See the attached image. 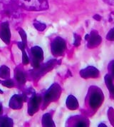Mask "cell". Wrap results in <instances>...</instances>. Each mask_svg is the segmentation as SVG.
I'll use <instances>...</instances> for the list:
<instances>
[{
    "mask_svg": "<svg viewBox=\"0 0 114 127\" xmlns=\"http://www.w3.org/2000/svg\"><path fill=\"white\" fill-rule=\"evenodd\" d=\"M104 100V95L100 88L97 87H91L89 89L88 94V103L91 109H98L102 105Z\"/></svg>",
    "mask_w": 114,
    "mask_h": 127,
    "instance_id": "obj_1",
    "label": "cell"
},
{
    "mask_svg": "<svg viewBox=\"0 0 114 127\" xmlns=\"http://www.w3.org/2000/svg\"><path fill=\"white\" fill-rule=\"evenodd\" d=\"M20 6L31 11H41L48 9L46 0H19Z\"/></svg>",
    "mask_w": 114,
    "mask_h": 127,
    "instance_id": "obj_2",
    "label": "cell"
},
{
    "mask_svg": "<svg viewBox=\"0 0 114 127\" xmlns=\"http://www.w3.org/2000/svg\"><path fill=\"white\" fill-rule=\"evenodd\" d=\"M61 92V89L58 84H54L44 95V101L50 103L51 101H57Z\"/></svg>",
    "mask_w": 114,
    "mask_h": 127,
    "instance_id": "obj_3",
    "label": "cell"
},
{
    "mask_svg": "<svg viewBox=\"0 0 114 127\" xmlns=\"http://www.w3.org/2000/svg\"><path fill=\"white\" fill-rule=\"evenodd\" d=\"M31 66L35 69H39L40 63L44 59V53L39 46H34L31 49Z\"/></svg>",
    "mask_w": 114,
    "mask_h": 127,
    "instance_id": "obj_4",
    "label": "cell"
},
{
    "mask_svg": "<svg viewBox=\"0 0 114 127\" xmlns=\"http://www.w3.org/2000/svg\"><path fill=\"white\" fill-rule=\"evenodd\" d=\"M66 49V42L61 37H57L51 43V52L54 56H61Z\"/></svg>",
    "mask_w": 114,
    "mask_h": 127,
    "instance_id": "obj_5",
    "label": "cell"
},
{
    "mask_svg": "<svg viewBox=\"0 0 114 127\" xmlns=\"http://www.w3.org/2000/svg\"><path fill=\"white\" fill-rule=\"evenodd\" d=\"M85 39L88 41V47L90 49L98 46L102 41L101 36L98 34V32L96 30H93L90 34L86 35Z\"/></svg>",
    "mask_w": 114,
    "mask_h": 127,
    "instance_id": "obj_6",
    "label": "cell"
},
{
    "mask_svg": "<svg viewBox=\"0 0 114 127\" xmlns=\"http://www.w3.org/2000/svg\"><path fill=\"white\" fill-rule=\"evenodd\" d=\"M80 75L84 79H90L93 78L96 79L98 78L100 76V72L98 69H96L94 66H89L84 69L80 71Z\"/></svg>",
    "mask_w": 114,
    "mask_h": 127,
    "instance_id": "obj_7",
    "label": "cell"
},
{
    "mask_svg": "<svg viewBox=\"0 0 114 127\" xmlns=\"http://www.w3.org/2000/svg\"><path fill=\"white\" fill-rule=\"evenodd\" d=\"M0 38L6 44L10 43L11 32L9 29V24L7 22H2L0 25Z\"/></svg>",
    "mask_w": 114,
    "mask_h": 127,
    "instance_id": "obj_8",
    "label": "cell"
},
{
    "mask_svg": "<svg viewBox=\"0 0 114 127\" xmlns=\"http://www.w3.org/2000/svg\"><path fill=\"white\" fill-rule=\"evenodd\" d=\"M41 101V97L39 96L34 95L31 98V99L29 100L28 105V112L30 115H34V114L38 111Z\"/></svg>",
    "mask_w": 114,
    "mask_h": 127,
    "instance_id": "obj_9",
    "label": "cell"
},
{
    "mask_svg": "<svg viewBox=\"0 0 114 127\" xmlns=\"http://www.w3.org/2000/svg\"><path fill=\"white\" fill-rule=\"evenodd\" d=\"M22 95L15 94L14 95L9 101V106L13 109H19L22 107L23 101L24 99L23 98Z\"/></svg>",
    "mask_w": 114,
    "mask_h": 127,
    "instance_id": "obj_10",
    "label": "cell"
},
{
    "mask_svg": "<svg viewBox=\"0 0 114 127\" xmlns=\"http://www.w3.org/2000/svg\"><path fill=\"white\" fill-rule=\"evenodd\" d=\"M66 106L68 109L76 110L79 108V102L76 98L73 95H69L66 101Z\"/></svg>",
    "mask_w": 114,
    "mask_h": 127,
    "instance_id": "obj_11",
    "label": "cell"
},
{
    "mask_svg": "<svg viewBox=\"0 0 114 127\" xmlns=\"http://www.w3.org/2000/svg\"><path fill=\"white\" fill-rule=\"evenodd\" d=\"M105 79V83L106 87L108 89L111 98H114V79H112V77L111 76L110 74H106L104 77Z\"/></svg>",
    "mask_w": 114,
    "mask_h": 127,
    "instance_id": "obj_12",
    "label": "cell"
},
{
    "mask_svg": "<svg viewBox=\"0 0 114 127\" xmlns=\"http://www.w3.org/2000/svg\"><path fill=\"white\" fill-rule=\"evenodd\" d=\"M42 126L43 127H55L54 122L52 120L50 114L46 113L42 117Z\"/></svg>",
    "mask_w": 114,
    "mask_h": 127,
    "instance_id": "obj_13",
    "label": "cell"
},
{
    "mask_svg": "<svg viewBox=\"0 0 114 127\" xmlns=\"http://www.w3.org/2000/svg\"><path fill=\"white\" fill-rule=\"evenodd\" d=\"M18 47L22 50V63L24 65H27L29 62V58H28V55L27 54V53L25 52V46L26 45H24L22 42H18Z\"/></svg>",
    "mask_w": 114,
    "mask_h": 127,
    "instance_id": "obj_14",
    "label": "cell"
},
{
    "mask_svg": "<svg viewBox=\"0 0 114 127\" xmlns=\"http://www.w3.org/2000/svg\"><path fill=\"white\" fill-rule=\"evenodd\" d=\"M13 121L6 116H0V127H13Z\"/></svg>",
    "mask_w": 114,
    "mask_h": 127,
    "instance_id": "obj_15",
    "label": "cell"
},
{
    "mask_svg": "<svg viewBox=\"0 0 114 127\" xmlns=\"http://www.w3.org/2000/svg\"><path fill=\"white\" fill-rule=\"evenodd\" d=\"M10 76V70L6 66H1L0 67V78L7 79Z\"/></svg>",
    "mask_w": 114,
    "mask_h": 127,
    "instance_id": "obj_16",
    "label": "cell"
},
{
    "mask_svg": "<svg viewBox=\"0 0 114 127\" xmlns=\"http://www.w3.org/2000/svg\"><path fill=\"white\" fill-rule=\"evenodd\" d=\"M78 119H79V120L74 124V127H88V125H89V121H88V120L86 118L82 117V116H78Z\"/></svg>",
    "mask_w": 114,
    "mask_h": 127,
    "instance_id": "obj_17",
    "label": "cell"
},
{
    "mask_svg": "<svg viewBox=\"0 0 114 127\" xmlns=\"http://www.w3.org/2000/svg\"><path fill=\"white\" fill-rule=\"evenodd\" d=\"M14 76H15L16 80L19 84H22L25 83V81H26V77L24 76V74L23 73L21 70L17 69L16 72H15V74H14Z\"/></svg>",
    "mask_w": 114,
    "mask_h": 127,
    "instance_id": "obj_18",
    "label": "cell"
},
{
    "mask_svg": "<svg viewBox=\"0 0 114 127\" xmlns=\"http://www.w3.org/2000/svg\"><path fill=\"white\" fill-rule=\"evenodd\" d=\"M34 26L35 27L36 29H37V30H39V31H40V32L44 31L46 28V26L45 24L41 23V22H34Z\"/></svg>",
    "mask_w": 114,
    "mask_h": 127,
    "instance_id": "obj_19",
    "label": "cell"
},
{
    "mask_svg": "<svg viewBox=\"0 0 114 127\" xmlns=\"http://www.w3.org/2000/svg\"><path fill=\"white\" fill-rule=\"evenodd\" d=\"M108 70L109 71V74L112 77V79H114V60L111 61L110 63L108 64Z\"/></svg>",
    "mask_w": 114,
    "mask_h": 127,
    "instance_id": "obj_20",
    "label": "cell"
},
{
    "mask_svg": "<svg viewBox=\"0 0 114 127\" xmlns=\"http://www.w3.org/2000/svg\"><path fill=\"white\" fill-rule=\"evenodd\" d=\"M1 84H3V86L7 87V88H11V87H13L14 86V84L13 81L11 80V79H7L2 81Z\"/></svg>",
    "mask_w": 114,
    "mask_h": 127,
    "instance_id": "obj_21",
    "label": "cell"
},
{
    "mask_svg": "<svg viewBox=\"0 0 114 127\" xmlns=\"http://www.w3.org/2000/svg\"><path fill=\"white\" fill-rule=\"evenodd\" d=\"M19 34H20L22 39V42L24 45H27V34L25 33V32L22 29H19Z\"/></svg>",
    "mask_w": 114,
    "mask_h": 127,
    "instance_id": "obj_22",
    "label": "cell"
},
{
    "mask_svg": "<svg viewBox=\"0 0 114 127\" xmlns=\"http://www.w3.org/2000/svg\"><path fill=\"white\" fill-rule=\"evenodd\" d=\"M106 39L107 40L114 41V27L108 32L106 36Z\"/></svg>",
    "mask_w": 114,
    "mask_h": 127,
    "instance_id": "obj_23",
    "label": "cell"
},
{
    "mask_svg": "<svg viewBox=\"0 0 114 127\" xmlns=\"http://www.w3.org/2000/svg\"><path fill=\"white\" fill-rule=\"evenodd\" d=\"M74 39H75V41H74V44L76 46H79L81 44V36L76 34H74Z\"/></svg>",
    "mask_w": 114,
    "mask_h": 127,
    "instance_id": "obj_24",
    "label": "cell"
},
{
    "mask_svg": "<svg viewBox=\"0 0 114 127\" xmlns=\"http://www.w3.org/2000/svg\"><path fill=\"white\" fill-rule=\"evenodd\" d=\"M105 2H106L107 4H111V5H114V0H103Z\"/></svg>",
    "mask_w": 114,
    "mask_h": 127,
    "instance_id": "obj_25",
    "label": "cell"
},
{
    "mask_svg": "<svg viewBox=\"0 0 114 127\" xmlns=\"http://www.w3.org/2000/svg\"><path fill=\"white\" fill-rule=\"evenodd\" d=\"M93 18L96 19V20H98V21H100L101 19V17L100 16V15H98V14H97V15H95Z\"/></svg>",
    "mask_w": 114,
    "mask_h": 127,
    "instance_id": "obj_26",
    "label": "cell"
},
{
    "mask_svg": "<svg viewBox=\"0 0 114 127\" xmlns=\"http://www.w3.org/2000/svg\"><path fill=\"white\" fill-rule=\"evenodd\" d=\"M1 111H2V107H1V104H0V113L1 112Z\"/></svg>",
    "mask_w": 114,
    "mask_h": 127,
    "instance_id": "obj_27",
    "label": "cell"
},
{
    "mask_svg": "<svg viewBox=\"0 0 114 127\" xmlns=\"http://www.w3.org/2000/svg\"><path fill=\"white\" fill-rule=\"evenodd\" d=\"M0 94H3V92H1V90L0 89Z\"/></svg>",
    "mask_w": 114,
    "mask_h": 127,
    "instance_id": "obj_28",
    "label": "cell"
},
{
    "mask_svg": "<svg viewBox=\"0 0 114 127\" xmlns=\"http://www.w3.org/2000/svg\"><path fill=\"white\" fill-rule=\"evenodd\" d=\"M112 124H113V126H114V123H112Z\"/></svg>",
    "mask_w": 114,
    "mask_h": 127,
    "instance_id": "obj_29",
    "label": "cell"
}]
</instances>
